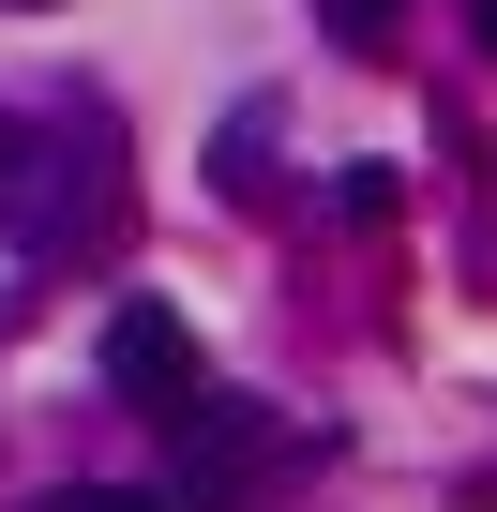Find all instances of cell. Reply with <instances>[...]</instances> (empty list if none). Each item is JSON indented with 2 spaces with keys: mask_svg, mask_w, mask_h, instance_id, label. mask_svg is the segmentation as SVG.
<instances>
[{
  "mask_svg": "<svg viewBox=\"0 0 497 512\" xmlns=\"http://www.w3.org/2000/svg\"><path fill=\"white\" fill-rule=\"evenodd\" d=\"M166 422H181V482H166V497H181V512H211V497H226V482H257V467H272V452H287V437H272V422H257V407H226V392H181V407H166Z\"/></svg>",
  "mask_w": 497,
  "mask_h": 512,
  "instance_id": "obj_1",
  "label": "cell"
},
{
  "mask_svg": "<svg viewBox=\"0 0 497 512\" xmlns=\"http://www.w3.org/2000/svg\"><path fill=\"white\" fill-rule=\"evenodd\" d=\"M106 392H121V407H181V392H196V332H181L166 302H121V317H106Z\"/></svg>",
  "mask_w": 497,
  "mask_h": 512,
  "instance_id": "obj_2",
  "label": "cell"
},
{
  "mask_svg": "<svg viewBox=\"0 0 497 512\" xmlns=\"http://www.w3.org/2000/svg\"><path fill=\"white\" fill-rule=\"evenodd\" d=\"M61 512H181V497H151V482H91V497H61Z\"/></svg>",
  "mask_w": 497,
  "mask_h": 512,
  "instance_id": "obj_3",
  "label": "cell"
},
{
  "mask_svg": "<svg viewBox=\"0 0 497 512\" xmlns=\"http://www.w3.org/2000/svg\"><path fill=\"white\" fill-rule=\"evenodd\" d=\"M467 31H482V46H497V0H467Z\"/></svg>",
  "mask_w": 497,
  "mask_h": 512,
  "instance_id": "obj_4",
  "label": "cell"
},
{
  "mask_svg": "<svg viewBox=\"0 0 497 512\" xmlns=\"http://www.w3.org/2000/svg\"><path fill=\"white\" fill-rule=\"evenodd\" d=\"M16 16H31V0H16Z\"/></svg>",
  "mask_w": 497,
  "mask_h": 512,
  "instance_id": "obj_5",
  "label": "cell"
}]
</instances>
